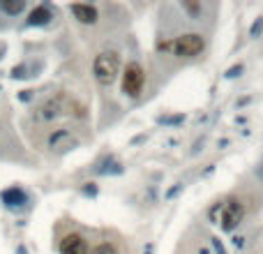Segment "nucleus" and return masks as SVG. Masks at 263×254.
<instances>
[{"label":"nucleus","instance_id":"f257e3e1","mask_svg":"<svg viewBox=\"0 0 263 254\" xmlns=\"http://www.w3.org/2000/svg\"><path fill=\"white\" fill-rule=\"evenodd\" d=\"M120 72V56L115 51H102L93 63V74L99 86H111Z\"/></svg>","mask_w":263,"mask_h":254},{"label":"nucleus","instance_id":"f03ea898","mask_svg":"<svg viewBox=\"0 0 263 254\" xmlns=\"http://www.w3.org/2000/svg\"><path fill=\"white\" fill-rule=\"evenodd\" d=\"M162 49H169L171 54H175L178 58H194V56L203 54V49H206V42H203L201 35L187 33V35L175 37L173 42L162 44Z\"/></svg>","mask_w":263,"mask_h":254},{"label":"nucleus","instance_id":"7ed1b4c3","mask_svg":"<svg viewBox=\"0 0 263 254\" xmlns=\"http://www.w3.org/2000/svg\"><path fill=\"white\" fill-rule=\"evenodd\" d=\"M143 83H146V72L139 63H129L125 67V74H122V92L129 95V97H139L143 90Z\"/></svg>","mask_w":263,"mask_h":254},{"label":"nucleus","instance_id":"20e7f679","mask_svg":"<svg viewBox=\"0 0 263 254\" xmlns=\"http://www.w3.org/2000/svg\"><path fill=\"white\" fill-rule=\"evenodd\" d=\"M245 217V204L240 199H229L222 208V229L224 231H233Z\"/></svg>","mask_w":263,"mask_h":254},{"label":"nucleus","instance_id":"39448f33","mask_svg":"<svg viewBox=\"0 0 263 254\" xmlns=\"http://www.w3.org/2000/svg\"><path fill=\"white\" fill-rule=\"evenodd\" d=\"M60 254H88V243L81 233H67L60 240Z\"/></svg>","mask_w":263,"mask_h":254},{"label":"nucleus","instance_id":"423d86ee","mask_svg":"<svg viewBox=\"0 0 263 254\" xmlns=\"http://www.w3.org/2000/svg\"><path fill=\"white\" fill-rule=\"evenodd\" d=\"M70 12L79 19L81 23H95L97 21V10L93 5H83V3H74L70 7Z\"/></svg>","mask_w":263,"mask_h":254},{"label":"nucleus","instance_id":"0eeeda50","mask_svg":"<svg viewBox=\"0 0 263 254\" xmlns=\"http://www.w3.org/2000/svg\"><path fill=\"white\" fill-rule=\"evenodd\" d=\"M3 201H5L10 208H21V206L28 201V196L21 187H10V189L3 192Z\"/></svg>","mask_w":263,"mask_h":254},{"label":"nucleus","instance_id":"6e6552de","mask_svg":"<svg viewBox=\"0 0 263 254\" xmlns=\"http://www.w3.org/2000/svg\"><path fill=\"white\" fill-rule=\"evenodd\" d=\"M49 19H51V12H49V7H37V10H33L30 12V17H28V23L30 26H44V23H49Z\"/></svg>","mask_w":263,"mask_h":254},{"label":"nucleus","instance_id":"1a4fd4ad","mask_svg":"<svg viewBox=\"0 0 263 254\" xmlns=\"http://www.w3.org/2000/svg\"><path fill=\"white\" fill-rule=\"evenodd\" d=\"M23 7H26V3H23V0H17V3L0 0V10L7 12V14H19V12H23Z\"/></svg>","mask_w":263,"mask_h":254},{"label":"nucleus","instance_id":"9d476101","mask_svg":"<svg viewBox=\"0 0 263 254\" xmlns=\"http://www.w3.org/2000/svg\"><path fill=\"white\" fill-rule=\"evenodd\" d=\"M93 254H118V247L113 243H99L97 247L93 249Z\"/></svg>","mask_w":263,"mask_h":254},{"label":"nucleus","instance_id":"9b49d317","mask_svg":"<svg viewBox=\"0 0 263 254\" xmlns=\"http://www.w3.org/2000/svg\"><path fill=\"white\" fill-rule=\"evenodd\" d=\"M182 7H185V10L189 12V14H196V12H199V5H196V3H185Z\"/></svg>","mask_w":263,"mask_h":254},{"label":"nucleus","instance_id":"f8f14e48","mask_svg":"<svg viewBox=\"0 0 263 254\" xmlns=\"http://www.w3.org/2000/svg\"><path fill=\"white\" fill-rule=\"evenodd\" d=\"M238 72H240V65H238V67H233V70H231V72H226V76H238Z\"/></svg>","mask_w":263,"mask_h":254},{"label":"nucleus","instance_id":"ddd939ff","mask_svg":"<svg viewBox=\"0 0 263 254\" xmlns=\"http://www.w3.org/2000/svg\"><path fill=\"white\" fill-rule=\"evenodd\" d=\"M261 26H263V21H258V23H256V26H254V28H252V33H254V35H256V33H258V30H261Z\"/></svg>","mask_w":263,"mask_h":254}]
</instances>
